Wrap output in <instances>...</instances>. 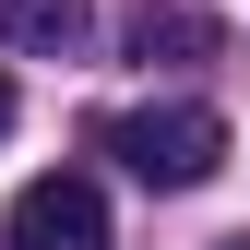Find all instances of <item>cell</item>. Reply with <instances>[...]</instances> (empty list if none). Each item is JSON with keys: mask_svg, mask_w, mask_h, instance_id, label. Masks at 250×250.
<instances>
[{"mask_svg": "<svg viewBox=\"0 0 250 250\" xmlns=\"http://www.w3.org/2000/svg\"><path fill=\"white\" fill-rule=\"evenodd\" d=\"M0 250H107V191L83 167H48L12 191V227H0Z\"/></svg>", "mask_w": 250, "mask_h": 250, "instance_id": "2", "label": "cell"}, {"mask_svg": "<svg viewBox=\"0 0 250 250\" xmlns=\"http://www.w3.org/2000/svg\"><path fill=\"white\" fill-rule=\"evenodd\" d=\"M131 48L155 60V48H214V24L191 12V0H131Z\"/></svg>", "mask_w": 250, "mask_h": 250, "instance_id": "4", "label": "cell"}, {"mask_svg": "<svg viewBox=\"0 0 250 250\" xmlns=\"http://www.w3.org/2000/svg\"><path fill=\"white\" fill-rule=\"evenodd\" d=\"M227 250H250V238H227Z\"/></svg>", "mask_w": 250, "mask_h": 250, "instance_id": "6", "label": "cell"}, {"mask_svg": "<svg viewBox=\"0 0 250 250\" xmlns=\"http://www.w3.org/2000/svg\"><path fill=\"white\" fill-rule=\"evenodd\" d=\"M0 36L24 60H72L83 48V0H0Z\"/></svg>", "mask_w": 250, "mask_h": 250, "instance_id": "3", "label": "cell"}, {"mask_svg": "<svg viewBox=\"0 0 250 250\" xmlns=\"http://www.w3.org/2000/svg\"><path fill=\"white\" fill-rule=\"evenodd\" d=\"M96 143L143 179V191H203V179L227 167V119H214V107H191V96H167V107H119Z\"/></svg>", "mask_w": 250, "mask_h": 250, "instance_id": "1", "label": "cell"}, {"mask_svg": "<svg viewBox=\"0 0 250 250\" xmlns=\"http://www.w3.org/2000/svg\"><path fill=\"white\" fill-rule=\"evenodd\" d=\"M0 131H12V83H0Z\"/></svg>", "mask_w": 250, "mask_h": 250, "instance_id": "5", "label": "cell"}]
</instances>
